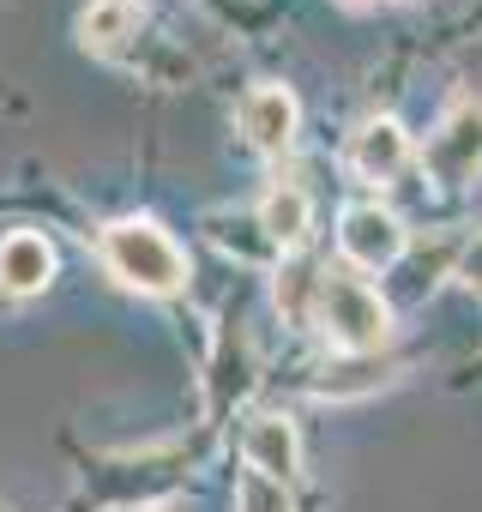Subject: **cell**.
<instances>
[{
    "label": "cell",
    "mask_w": 482,
    "mask_h": 512,
    "mask_svg": "<svg viewBox=\"0 0 482 512\" xmlns=\"http://www.w3.org/2000/svg\"><path fill=\"white\" fill-rule=\"evenodd\" d=\"M97 253H103V266H109L127 290H139V296H175V290L187 284V253H181L151 217H121V223H109L103 241H97Z\"/></svg>",
    "instance_id": "obj_1"
},
{
    "label": "cell",
    "mask_w": 482,
    "mask_h": 512,
    "mask_svg": "<svg viewBox=\"0 0 482 512\" xmlns=\"http://www.w3.org/2000/svg\"><path fill=\"white\" fill-rule=\"evenodd\" d=\"M314 326L344 350V356H374L392 332V308L350 272H320V302H314Z\"/></svg>",
    "instance_id": "obj_2"
},
{
    "label": "cell",
    "mask_w": 482,
    "mask_h": 512,
    "mask_svg": "<svg viewBox=\"0 0 482 512\" xmlns=\"http://www.w3.org/2000/svg\"><path fill=\"white\" fill-rule=\"evenodd\" d=\"M428 169L452 187L482 175V97H458L440 115V127L428 133Z\"/></svg>",
    "instance_id": "obj_3"
},
{
    "label": "cell",
    "mask_w": 482,
    "mask_h": 512,
    "mask_svg": "<svg viewBox=\"0 0 482 512\" xmlns=\"http://www.w3.org/2000/svg\"><path fill=\"white\" fill-rule=\"evenodd\" d=\"M404 223H398V211H386L380 199H368V205H350L344 211V223H338V247H344V260L350 266H362V272H386V266H398L404 260Z\"/></svg>",
    "instance_id": "obj_4"
},
{
    "label": "cell",
    "mask_w": 482,
    "mask_h": 512,
    "mask_svg": "<svg viewBox=\"0 0 482 512\" xmlns=\"http://www.w3.org/2000/svg\"><path fill=\"white\" fill-rule=\"evenodd\" d=\"M296 127H302V109H296L290 85H254L248 97H241V133H248L254 151L284 157L296 145Z\"/></svg>",
    "instance_id": "obj_5"
},
{
    "label": "cell",
    "mask_w": 482,
    "mask_h": 512,
    "mask_svg": "<svg viewBox=\"0 0 482 512\" xmlns=\"http://www.w3.org/2000/svg\"><path fill=\"white\" fill-rule=\"evenodd\" d=\"M241 452H248V476L278 482V488H290L302 470V440L290 416H254L248 434H241Z\"/></svg>",
    "instance_id": "obj_6"
},
{
    "label": "cell",
    "mask_w": 482,
    "mask_h": 512,
    "mask_svg": "<svg viewBox=\"0 0 482 512\" xmlns=\"http://www.w3.org/2000/svg\"><path fill=\"white\" fill-rule=\"evenodd\" d=\"M404 163H410V133L392 115H374V121H362L350 133V169L362 181H392Z\"/></svg>",
    "instance_id": "obj_7"
},
{
    "label": "cell",
    "mask_w": 482,
    "mask_h": 512,
    "mask_svg": "<svg viewBox=\"0 0 482 512\" xmlns=\"http://www.w3.org/2000/svg\"><path fill=\"white\" fill-rule=\"evenodd\" d=\"M49 278H55L49 235L13 229L7 241H0V290H7V296H37V290H49Z\"/></svg>",
    "instance_id": "obj_8"
},
{
    "label": "cell",
    "mask_w": 482,
    "mask_h": 512,
    "mask_svg": "<svg viewBox=\"0 0 482 512\" xmlns=\"http://www.w3.org/2000/svg\"><path fill=\"white\" fill-rule=\"evenodd\" d=\"M260 235L272 241V247H284V253H296L302 241H308V229H314V199L296 187V181H278L266 199H260Z\"/></svg>",
    "instance_id": "obj_9"
},
{
    "label": "cell",
    "mask_w": 482,
    "mask_h": 512,
    "mask_svg": "<svg viewBox=\"0 0 482 512\" xmlns=\"http://www.w3.org/2000/svg\"><path fill=\"white\" fill-rule=\"evenodd\" d=\"M133 25H139V13H133V7H121V0H97V7L79 19V37H85V49L115 55V49L133 37Z\"/></svg>",
    "instance_id": "obj_10"
},
{
    "label": "cell",
    "mask_w": 482,
    "mask_h": 512,
    "mask_svg": "<svg viewBox=\"0 0 482 512\" xmlns=\"http://www.w3.org/2000/svg\"><path fill=\"white\" fill-rule=\"evenodd\" d=\"M314 302H320V272L314 266H284L278 272V308L296 326H314Z\"/></svg>",
    "instance_id": "obj_11"
},
{
    "label": "cell",
    "mask_w": 482,
    "mask_h": 512,
    "mask_svg": "<svg viewBox=\"0 0 482 512\" xmlns=\"http://www.w3.org/2000/svg\"><path fill=\"white\" fill-rule=\"evenodd\" d=\"M380 380H386V368H380V362L350 356L338 374H326V380H320V398H356V392H374Z\"/></svg>",
    "instance_id": "obj_12"
},
{
    "label": "cell",
    "mask_w": 482,
    "mask_h": 512,
    "mask_svg": "<svg viewBox=\"0 0 482 512\" xmlns=\"http://www.w3.org/2000/svg\"><path fill=\"white\" fill-rule=\"evenodd\" d=\"M241 512H290V500H284V488H278V482L248 476V482H241Z\"/></svg>",
    "instance_id": "obj_13"
},
{
    "label": "cell",
    "mask_w": 482,
    "mask_h": 512,
    "mask_svg": "<svg viewBox=\"0 0 482 512\" xmlns=\"http://www.w3.org/2000/svg\"><path fill=\"white\" fill-rule=\"evenodd\" d=\"M458 278H464V284H470V290L482 296V235H476V241L464 247V260H458Z\"/></svg>",
    "instance_id": "obj_14"
},
{
    "label": "cell",
    "mask_w": 482,
    "mask_h": 512,
    "mask_svg": "<svg viewBox=\"0 0 482 512\" xmlns=\"http://www.w3.org/2000/svg\"><path fill=\"white\" fill-rule=\"evenodd\" d=\"M344 7H374V0H344Z\"/></svg>",
    "instance_id": "obj_15"
},
{
    "label": "cell",
    "mask_w": 482,
    "mask_h": 512,
    "mask_svg": "<svg viewBox=\"0 0 482 512\" xmlns=\"http://www.w3.org/2000/svg\"><path fill=\"white\" fill-rule=\"evenodd\" d=\"M121 7H133V13H139V7H145V0H121Z\"/></svg>",
    "instance_id": "obj_16"
}]
</instances>
